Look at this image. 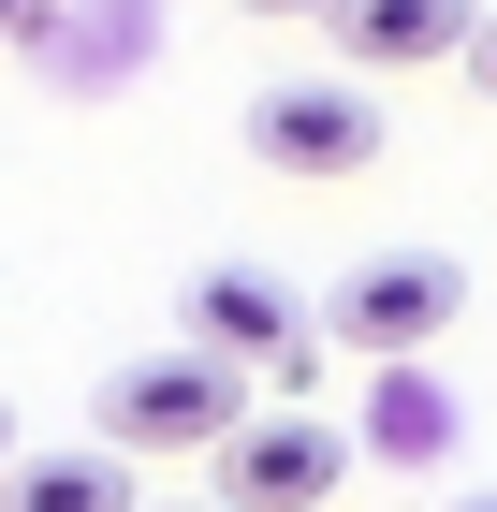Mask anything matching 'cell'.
Instances as JSON below:
<instances>
[{
    "instance_id": "6da1fadb",
    "label": "cell",
    "mask_w": 497,
    "mask_h": 512,
    "mask_svg": "<svg viewBox=\"0 0 497 512\" xmlns=\"http://www.w3.org/2000/svg\"><path fill=\"white\" fill-rule=\"evenodd\" d=\"M249 381H264V366L205 352V337H161V352L103 366V395H88V425H103L117 454H220V439L249 425Z\"/></svg>"
},
{
    "instance_id": "7a4b0ae2",
    "label": "cell",
    "mask_w": 497,
    "mask_h": 512,
    "mask_svg": "<svg viewBox=\"0 0 497 512\" xmlns=\"http://www.w3.org/2000/svg\"><path fill=\"white\" fill-rule=\"evenodd\" d=\"M454 322H468V264H454V249H366V264L322 293V337H337V352H366V366L439 352Z\"/></svg>"
},
{
    "instance_id": "3957f363",
    "label": "cell",
    "mask_w": 497,
    "mask_h": 512,
    "mask_svg": "<svg viewBox=\"0 0 497 512\" xmlns=\"http://www.w3.org/2000/svg\"><path fill=\"white\" fill-rule=\"evenodd\" d=\"M176 337H205V352H234V366H264L278 395H307V366L337 352L322 308H293V278H264V264H205L191 308H176Z\"/></svg>"
},
{
    "instance_id": "277c9868",
    "label": "cell",
    "mask_w": 497,
    "mask_h": 512,
    "mask_svg": "<svg viewBox=\"0 0 497 512\" xmlns=\"http://www.w3.org/2000/svg\"><path fill=\"white\" fill-rule=\"evenodd\" d=\"M381 103H366V74H293V88H249V161L264 176H366L381 161Z\"/></svg>"
},
{
    "instance_id": "5b68a950",
    "label": "cell",
    "mask_w": 497,
    "mask_h": 512,
    "mask_svg": "<svg viewBox=\"0 0 497 512\" xmlns=\"http://www.w3.org/2000/svg\"><path fill=\"white\" fill-rule=\"evenodd\" d=\"M337 483H351V439L322 425L307 395H293V410H249V425L220 439V498L234 512H322Z\"/></svg>"
},
{
    "instance_id": "8992f818",
    "label": "cell",
    "mask_w": 497,
    "mask_h": 512,
    "mask_svg": "<svg viewBox=\"0 0 497 512\" xmlns=\"http://www.w3.org/2000/svg\"><path fill=\"white\" fill-rule=\"evenodd\" d=\"M483 44V0H337V59L351 74H439Z\"/></svg>"
},
{
    "instance_id": "52a82bcc",
    "label": "cell",
    "mask_w": 497,
    "mask_h": 512,
    "mask_svg": "<svg viewBox=\"0 0 497 512\" xmlns=\"http://www.w3.org/2000/svg\"><path fill=\"white\" fill-rule=\"evenodd\" d=\"M366 454H381V469L454 454V395H439V366H424V352H395L381 381H366Z\"/></svg>"
},
{
    "instance_id": "ba28073f",
    "label": "cell",
    "mask_w": 497,
    "mask_h": 512,
    "mask_svg": "<svg viewBox=\"0 0 497 512\" xmlns=\"http://www.w3.org/2000/svg\"><path fill=\"white\" fill-rule=\"evenodd\" d=\"M0 512H147V483H132V454H15L0 469Z\"/></svg>"
},
{
    "instance_id": "9c48e42d",
    "label": "cell",
    "mask_w": 497,
    "mask_h": 512,
    "mask_svg": "<svg viewBox=\"0 0 497 512\" xmlns=\"http://www.w3.org/2000/svg\"><path fill=\"white\" fill-rule=\"evenodd\" d=\"M59 30V0H0V44H44Z\"/></svg>"
},
{
    "instance_id": "30bf717a",
    "label": "cell",
    "mask_w": 497,
    "mask_h": 512,
    "mask_svg": "<svg viewBox=\"0 0 497 512\" xmlns=\"http://www.w3.org/2000/svg\"><path fill=\"white\" fill-rule=\"evenodd\" d=\"M468 74H483V103H497V15H483V44H468Z\"/></svg>"
},
{
    "instance_id": "8fae6325",
    "label": "cell",
    "mask_w": 497,
    "mask_h": 512,
    "mask_svg": "<svg viewBox=\"0 0 497 512\" xmlns=\"http://www.w3.org/2000/svg\"><path fill=\"white\" fill-rule=\"evenodd\" d=\"M249 15H337V0H249Z\"/></svg>"
},
{
    "instance_id": "7c38bea8",
    "label": "cell",
    "mask_w": 497,
    "mask_h": 512,
    "mask_svg": "<svg viewBox=\"0 0 497 512\" xmlns=\"http://www.w3.org/2000/svg\"><path fill=\"white\" fill-rule=\"evenodd\" d=\"M147 512H234V498H147Z\"/></svg>"
},
{
    "instance_id": "4fadbf2b",
    "label": "cell",
    "mask_w": 497,
    "mask_h": 512,
    "mask_svg": "<svg viewBox=\"0 0 497 512\" xmlns=\"http://www.w3.org/2000/svg\"><path fill=\"white\" fill-rule=\"evenodd\" d=\"M0 469H15V410H0Z\"/></svg>"
},
{
    "instance_id": "5bb4252c",
    "label": "cell",
    "mask_w": 497,
    "mask_h": 512,
    "mask_svg": "<svg viewBox=\"0 0 497 512\" xmlns=\"http://www.w3.org/2000/svg\"><path fill=\"white\" fill-rule=\"evenodd\" d=\"M454 512H497V483H483V498H454Z\"/></svg>"
}]
</instances>
